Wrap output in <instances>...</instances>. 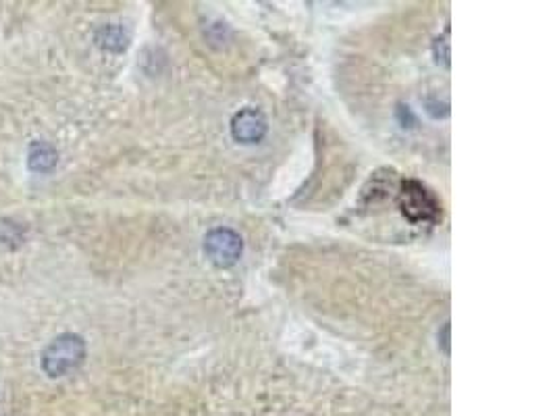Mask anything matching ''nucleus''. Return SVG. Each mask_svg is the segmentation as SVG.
I'll return each instance as SVG.
<instances>
[{
	"label": "nucleus",
	"mask_w": 555,
	"mask_h": 416,
	"mask_svg": "<svg viewBox=\"0 0 555 416\" xmlns=\"http://www.w3.org/2000/svg\"><path fill=\"white\" fill-rule=\"evenodd\" d=\"M85 360V341L75 333H65L46 346L42 352V371L52 379L74 373Z\"/></svg>",
	"instance_id": "1"
},
{
	"label": "nucleus",
	"mask_w": 555,
	"mask_h": 416,
	"mask_svg": "<svg viewBox=\"0 0 555 416\" xmlns=\"http://www.w3.org/2000/svg\"><path fill=\"white\" fill-rule=\"evenodd\" d=\"M400 208L406 219L414 226L420 223H433L441 215V202L431 190L422 186L420 181L408 180L401 183L400 191Z\"/></svg>",
	"instance_id": "2"
},
{
	"label": "nucleus",
	"mask_w": 555,
	"mask_h": 416,
	"mask_svg": "<svg viewBox=\"0 0 555 416\" xmlns=\"http://www.w3.org/2000/svg\"><path fill=\"white\" fill-rule=\"evenodd\" d=\"M204 252L215 267L229 269L240 262L243 254V240L233 229H213L204 237Z\"/></svg>",
	"instance_id": "3"
},
{
	"label": "nucleus",
	"mask_w": 555,
	"mask_h": 416,
	"mask_svg": "<svg viewBox=\"0 0 555 416\" xmlns=\"http://www.w3.org/2000/svg\"><path fill=\"white\" fill-rule=\"evenodd\" d=\"M267 119L259 109H242L231 119V136L240 144H259L267 136Z\"/></svg>",
	"instance_id": "4"
},
{
	"label": "nucleus",
	"mask_w": 555,
	"mask_h": 416,
	"mask_svg": "<svg viewBox=\"0 0 555 416\" xmlns=\"http://www.w3.org/2000/svg\"><path fill=\"white\" fill-rule=\"evenodd\" d=\"M58 163V152L55 146H50L48 142H34L30 146L28 155V164L31 171H38V173H48L57 167Z\"/></svg>",
	"instance_id": "5"
},
{
	"label": "nucleus",
	"mask_w": 555,
	"mask_h": 416,
	"mask_svg": "<svg viewBox=\"0 0 555 416\" xmlns=\"http://www.w3.org/2000/svg\"><path fill=\"white\" fill-rule=\"evenodd\" d=\"M96 44L109 52H123L129 46V34L121 25H104L96 31Z\"/></svg>",
	"instance_id": "6"
}]
</instances>
